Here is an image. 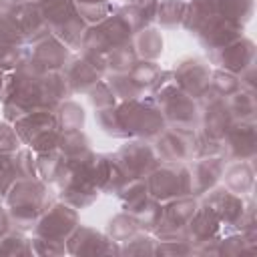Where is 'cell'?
Returning <instances> with one entry per match:
<instances>
[{
	"mask_svg": "<svg viewBox=\"0 0 257 257\" xmlns=\"http://www.w3.org/2000/svg\"><path fill=\"white\" fill-rule=\"evenodd\" d=\"M139 30H141V22H139L137 4L112 6L110 12L100 22L88 26L80 50L106 56V52L112 50L114 46L133 42Z\"/></svg>",
	"mask_w": 257,
	"mask_h": 257,
	"instance_id": "1",
	"label": "cell"
},
{
	"mask_svg": "<svg viewBox=\"0 0 257 257\" xmlns=\"http://www.w3.org/2000/svg\"><path fill=\"white\" fill-rule=\"evenodd\" d=\"M4 201L10 229L30 231L34 229L40 215L54 203V195L50 191V185H46L38 177H32L16 181L6 193Z\"/></svg>",
	"mask_w": 257,
	"mask_h": 257,
	"instance_id": "2",
	"label": "cell"
},
{
	"mask_svg": "<svg viewBox=\"0 0 257 257\" xmlns=\"http://www.w3.org/2000/svg\"><path fill=\"white\" fill-rule=\"evenodd\" d=\"M151 94L157 100L167 126L187 128V131H193L199 126V116H201L199 100L175 84L171 70L161 72L159 80L151 88Z\"/></svg>",
	"mask_w": 257,
	"mask_h": 257,
	"instance_id": "3",
	"label": "cell"
},
{
	"mask_svg": "<svg viewBox=\"0 0 257 257\" xmlns=\"http://www.w3.org/2000/svg\"><path fill=\"white\" fill-rule=\"evenodd\" d=\"M94 153H84L78 157L64 159L62 173L56 181L58 185V199L68 203L74 209L90 207L96 197L100 195L90 179V165H92Z\"/></svg>",
	"mask_w": 257,
	"mask_h": 257,
	"instance_id": "4",
	"label": "cell"
},
{
	"mask_svg": "<svg viewBox=\"0 0 257 257\" xmlns=\"http://www.w3.org/2000/svg\"><path fill=\"white\" fill-rule=\"evenodd\" d=\"M116 116L126 139L135 137V139L153 141L167 126L165 116L153 94L151 96L141 94L128 100H120L116 104Z\"/></svg>",
	"mask_w": 257,
	"mask_h": 257,
	"instance_id": "5",
	"label": "cell"
},
{
	"mask_svg": "<svg viewBox=\"0 0 257 257\" xmlns=\"http://www.w3.org/2000/svg\"><path fill=\"white\" fill-rule=\"evenodd\" d=\"M46 28L56 34L70 50H80L88 24L80 18L72 0H36Z\"/></svg>",
	"mask_w": 257,
	"mask_h": 257,
	"instance_id": "6",
	"label": "cell"
},
{
	"mask_svg": "<svg viewBox=\"0 0 257 257\" xmlns=\"http://www.w3.org/2000/svg\"><path fill=\"white\" fill-rule=\"evenodd\" d=\"M12 124L22 145L32 149L34 153L54 149L62 133L58 126L56 108H30L20 118H16Z\"/></svg>",
	"mask_w": 257,
	"mask_h": 257,
	"instance_id": "7",
	"label": "cell"
},
{
	"mask_svg": "<svg viewBox=\"0 0 257 257\" xmlns=\"http://www.w3.org/2000/svg\"><path fill=\"white\" fill-rule=\"evenodd\" d=\"M145 183H147L149 195L159 203L193 195L187 163H159L145 177Z\"/></svg>",
	"mask_w": 257,
	"mask_h": 257,
	"instance_id": "8",
	"label": "cell"
},
{
	"mask_svg": "<svg viewBox=\"0 0 257 257\" xmlns=\"http://www.w3.org/2000/svg\"><path fill=\"white\" fill-rule=\"evenodd\" d=\"M118 199H120L122 211L131 213L137 219L141 231L153 233V229L157 225V219L161 215V205L163 203H159L157 199H153L149 195L145 179L126 181V185L118 191Z\"/></svg>",
	"mask_w": 257,
	"mask_h": 257,
	"instance_id": "9",
	"label": "cell"
},
{
	"mask_svg": "<svg viewBox=\"0 0 257 257\" xmlns=\"http://www.w3.org/2000/svg\"><path fill=\"white\" fill-rule=\"evenodd\" d=\"M203 197V203L217 215L223 229H241L247 213L253 209V201H245L243 195H237L227 187H213Z\"/></svg>",
	"mask_w": 257,
	"mask_h": 257,
	"instance_id": "10",
	"label": "cell"
},
{
	"mask_svg": "<svg viewBox=\"0 0 257 257\" xmlns=\"http://www.w3.org/2000/svg\"><path fill=\"white\" fill-rule=\"evenodd\" d=\"M72 94L80 92V94H88L106 74V60L104 56L92 54V52H84L78 50L76 56H70V60L66 62V66L62 68Z\"/></svg>",
	"mask_w": 257,
	"mask_h": 257,
	"instance_id": "11",
	"label": "cell"
},
{
	"mask_svg": "<svg viewBox=\"0 0 257 257\" xmlns=\"http://www.w3.org/2000/svg\"><path fill=\"white\" fill-rule=\"evenodd\" d=\"M114 157L128 181L145 179L161 163V159L155 151V145L147 139H135V137L126 139V143L118 147Z\"/></svg>",
	"mask_w": 257,
	"mask_h": 257,
	"instance_id": "12",
	"label": "cell"
},
{
	"mask_svg": "<svg viewBox=\"0 0 257 257\" xmlns=\"http://www.w3.org/2000/svg\"><path fill=\"white\" fill-rule=\"evenodd\" d=\"M199 207L197 197H177L161 205V215L157 219V225L153 229V235L157 239H175V237H187V223L195 209Z\"/></svg>",
	"mask_w": 257,
	"mask_h": 257,
	"instance_id": "13",
	"label": "cell"
},
{
	"mask_svg": "<svg viewBox=\"0 0 257 257\" xmlns=\"http://www.w3.org/2000/svg\"><path fill=\"white\" fill-rule=\"evenodd\" d=\"M78 209L70 207L64 201H54L36 221L32 233L42 239H52L66 243V239L72 235V231L78 227Z\"/></svg>",
	"mask_w": 257,
	"mask_h": 257,
	"instance_id": "14",
	"label": "cell"
},
{
	"mask_svg": "<svg viewBox=\"0 0 257 257\" xmlns=\"http://www.w3.org/2000/svg\"><path fill=\"white\" fill-rule=\"evenodd\" d=\"M221 155L227 163L253 161L257 155V122L233 120L229 131L221 139Z\"/></svg>",
	"mask_w": 257,
	"mask_h": 257,
	"instance_id": "15",
	"label": "cell"
},
{
	"mask_svg": "<svg viewBox=\"0 0 257 257\" xmlns=\"http://www.w3.org/2000/svg\"><path fill=\"white\" fill-rule=\"evenodd\" d=\"M211 72H213V68H211L209 60H205L201 56H185V58L177 60L175 66L171 68V76H173L175 84L197 100L207 92Z\"/></svg>",
	"mask_w": 257,
	"mask_h": 257,
	"instance_id": "16",
	"label": "cell"
},
{
	"mask_svg": "<svg viewBox=\"0 0 257 257\" xmlns=\"http://www.w3.org/2000/svg\"><path fill=\"white\" fill-rule=\"evenodd\" d=\"M153 145L161 163H189L195 159V128L165 126L153 139Z\"/></svg>",
	"mask_w": 257,
	"mask_h": 257,
	"instance_id": "17",
	"label": "cell"
},
{
	"mask_svg": "<svg viewBox=\"0 0 257 257\" xmlns=\"http://www.w3.org/2000/svg\"><path fill=\"white\" fill-rule=\"evenodd\" d=\"M28 56L46 70H62L70 60V48L50 30H44L28 40Z\"/></svg>",
	"mask_w": 257,
	"mask_h": 257,
	"instance_id": "18",
	"label": "cell"
},
{
	"mask_svg": "<svg viewBox=\"0 0 257 257\" xmlns=\"http://www.w3.org/2000/svg\"><path fill=\"white\" fill-rule=\"evenodd\" d=\"M207 60L209 64H215L217 68L239 76L241 72H245L249 66L255 64V42L247 36H239L233 42L225 44L223 48L209 52Z\"/></svg>",
	"mask_w": 257,
	"mask_h": 257,
	"instance_id": "19",
	"label": "cell"
},
{
	"mask_svg": "<svg viewBox=\"0 0 257 257\" xmlns=\"http://www.w3.org/2000/svg\"><path fill=\"white\" fill-rule=\"evenodd\" d=\"M199 106H201V116H199L197 128L203 131L207 137L221 141L225 137V133L229 131L231 122L235 120L227 106V100L207 90L199 98Z\"/></svg>",
	"mask_w": 257,
	"mask_h": 257,
	"instance_id": "20",
	"label": "cell"
},
{
	"mask_svg": "<svg viewBox=\"0 0 257 257\" xmlns=\"http://www.w3.org/2000/svg\"><path fill=\"white\" fill-rule=\"evenodd\" d=\"M66 253L70 255H120V245L106 233L88 225H80L66 239Z\"/></svg>",
	"mask_w": 257,
	"mask_h": 257,
	"instance_id": "21",
	"label": "cell"
},
{
	"mask_svg": "<svg viewBox=\"0 0 257 257\" xmlns=\"http://www.w3.org/2000/svg\"><path fill=\"white\" fill-rule=\"evenodd\" d=\"M189 175H191V193L193 197H203L209 193L217 183L223 179L227 161L223 155H213V157H197L187 163Z\"/></svg>",
	"mask_w": 257,
	"mask_h": 257,
	"instance_id": "22",
	"label": "cell"
},
{
	"mask_svg": "<svg viewBox=\"0 0 257 257\" xmlns=\"http://www.w3.org/2000/svg\"><path fill=\"white\" fill-rule=\"evenodd\" d=\"M90 179L98 193L104 195H118V191L126 185V175L122 173L114 153H94L90 165Z\"/></svg>",
	"mask_w": 257,
	"mask_h": 257,
	"instance_id": "23",
	"label": "cell"
},
{
	"mask_svg": "<svg viewBox=\"0 0 257 257\" xmlns=\"http://www.w3.org/2000/svg\"><path fill=\"white\" fill-rule=\"evenodd\" d=\"M239 36H243V26L223 18L221 14H215L197 34V38H199L201 46L207 50V54L223 48L225 44L233 42Z\"/></svg>",
	"mask_w": 257,
	"mask_h": 257,
	"instance_id": "24",
	"label": "cell"
},
{
	"mask_svg": "<svg viewBox=\"0 0 257 257\" xmlns=\"http://www.w3.org/2000/svg\"><path fill=\"white\" fill-rule=\"evenodd\" d=\"M221 231H223V225L217 219V215L205 203H199V207L195 209V213L187 223V239L195 245V251L199 245L217 239Z\"/></svg>",
	"mask_w": 257,
	"mask_h": 257,
	"instance_id": "25",
	"label": "cell"
},
{
	"mask_svg": "<svg viewBox=\"0 0 257 257\" xmlns=\"http://www.w3.org/2000/svg\"><path fill=\"white\" fill-rule=\"evenodd\" d=\"M217 14V0H185V18L183 28L197 36L199 30Z\"/></svg>",
	"mask_w": 257,
	"mask_h": 257,
	"instance_id": "26",
	"label": "cell"
},
{
	"mask_svg": "<svg viewBox=\"0 0 257 257\" xmlns=\"http://www.w3.org/2000/svg\"><path fill=\"white\" fill-rule=\"evenodd\" d=\"M225 187L237 195H247L253 191L255 185V171L251 161H235L229 167H225L223 173Z\"/></svg>",
	"mask_w": 257,
	"mask_h": 257,
	"instance_id": "27",
	"label": "cell"
},
{
	"mask_svg": "<svg viewBox=\"0 0 257 257\" xmlns=\"http://www.w3.org/2000/svg\"><path fill=\"white\" fill-rule=\"evenodd\" d=\"M133 46L141 60H157L163 52V34L155 26L141 28L133 38Z\"/></svg>",
	"mask_w": 257,
	"mask_h": 257,
	"instance_id": "28",
	"label": "cell"
},
{
	"mask_svg": "<svg viewBox=\"0 0 257 257\" xmlns=\"http://www.w3.org/2000/svg\"><path fill=\"white\" fill-rule=\"evenodd\" d=\"M225 100H227V106H229L235 120H255V114H257L255 90H249V88L241 86L237 92H233Z\"/></svg>",
	"mask_w": 257,
	"mask_h": 257,
	"instance_id": "29",
	"label": "cell"
},
{
	"mask_svg": "<svg viewBox=\"0 0 257 257\" xmlns=\"http://www.w3.org/2000/svg\"><path fill=\"white\" fill-rule=\"evenodd\" d=\"M62 167H64V159L56 147L50 151L36 153V173H38V179H42L46 185H52L58 181Z\"/></svg>",
	"mask_w": 257,
	"mask_h": 257,
	"instance_id": "30",
	"label": "cell"
},
{
	"mask_svg": "<svg viewBox=\"0 0 257 257\" xmlns=\"http://www.w3.org/2000/svg\"><path fill=\"white\" fill-rule=\"evenodd\" d=\"M185 18V0H159L155 24L161 30H175L183 24Z\"/></svg>",
	"mask_w": 257,
	"mask_h": 257,
	"instance_id": "31",
	"label": "cell"
},
{
	"mask_svg": "<svg viewBox=\"0 0 257 257\" xmlns=\"http://www.w3.org/2000/svg\"><path fill=\"white\" fill-rule=\"evenodd\" d=\"M255 10V0H217V14L245 26Z\"/></svg>",
	"mask_w": 257,
	"mask_h": 257,
	"instance_id": "32",
	"label": "cell"
},
{
	"mask_svg": "<svg viewBox=\"0 0 257 257\" xmlns=\"http://www.w3.org/2000/svg\"><path fill=\"white\" fill-rule=\"evenodd\" d=\"M104 60H106V72H128L137 64L139 56H137L133 42H126V44H120L108 50Z\"/></svg>",
	"mask_w": 257,
	"mask_h": 257,
	"instance_id": "33",
	"label": "cell"
},
{
	"mask_svg": "<svg viewBox=\"0 0 257 257\" xmlns=\"http://www.w3.org/2000/svg\"><path fill=\"white\" fill-rule=\"evenodd\" d=\"M163 68L157 60H137V64L128 70V76L133 78V82L143 90V92H151V88L155 86V82L159 80Z\"/></svg>",
	"mask_w": 257,
	"mask_h": 257,
	"instance_id": "34",
	"label": "cell"
},
{
	"mask_svg": "<svg viewBox=\"0 0 257 257\" xmlns=\"http://www.w3.org/2000/svg\"><path fill=\"white\" fill-rule=\"evenodd\" d=\"M139 231H141V227H139L137 219H135L131 213H126V211L114 215V217L108 221V227H106V235H108L112 241H116L118 245L124 243V241H128V239H131L133 235H137Z\"/></svg>",
	"mask_w": 257,
	"mask_h": 257,
	"instance_id": "35",
	"label": "cell"
},
{
	"mask_svg": "<svg viewBox=\"0 0 257 257\" xmlns=\"http://www.w3.org/2000/svg\"><path fill=\"white\" fill-rule=\"evenodd\" d=\"M56 118L60 131H80L84 124V110L74 100L66 98L56 106Z\"/></svg>",
	"mask_w": 257,
	"mask_h": 257,
	"instance_id": "36",
	"label": "cell"
},
{
	"mask_svg": "<svg viewBox=\"0 0 257 257\" xmlns=\"http://www.w3.org/2000/svg\"><path fill=\"white\" fill-rule=\"evenodd\" d=\"M104 80H106L108 86L112 88V92H114V96H116L118 102L145 94V92L133 82V78L128 76V72H106V74H104Z\"/></svg>",
	"mask_w": 257,
	"mask_h": 257,
	"instance_id": "37",
	"label": "cell"
},
{
	"mask_svg": "<svg viewBox=\"0 0 257 257\" xmlns=\"http://www.w3.org/2000/svg\"><path fill=\"white\" fill-rule=\"evenodd\" d=\"M239 88H241V80H239L237 74L227 72V70H221V68H217V70L211 72L209 88H207L209 92H213V94H217L221 98H227L233 92H237Z\"/></svg>",
	"mask_w": 257,
	"mask_h": 257,
	"instance_id": "38",
	"label": "cell"
},
{
	"mask_svg": "<svg viewBox=\"0 0 257 257\" xmlns=\"http://www.w3.org/2000/svg\"><path fill=\"white\" fill-rule=\"evenodd\" d=\"M72 2L76 12L88 26L100 22L112 8V0H72Z\"/></svg>",
	"mask_w": 257,
	"mask_h": 257,
	"instance_id": "39",
	"label": "cell"
},
{
	"mask_svg": "<svg viewBox=\"0 0 257 257\" xmlns=\"http://www.w3.org/2000/svg\"><path fill=\"white\" fill-rule=\"evenodd\" d=\"M120 255H157V237L147 231H139L128 241L120 243Z\"/></svg>",
	"mask_w": 257,
	"mask_h": 257,
	"instance_id": "40",
	"label": "cell"
},
{
	"mask_svg": "<svg viewBox=\"0 0 257 257\" xmlns=\"http://www.w3.org/2000/svg\"><path fill=\"white\" fill-rule=\"evenodd\" d=\"M0 255H32L30 239L24 235V231L8 229L0 237Z\"/></svg>",
	"mask_w": 257,
	"mask_h": 257,
	"instance_id": "41",
	"label": "cell"
},
{
	"mask_svg": "<svg viewBox=\"0 0 257 257\" xmlns=\"http://www.w3.org/2000/svg\"><path fill=\"white\" fill-rule=\"evenodd\" d=\"M12 169H14L16 181L38 177V173H36V153L28 147H20L16 153H12Z\"/></svg>",
	"mask_w": 257,
	"mask_h": 257,
	"instance_id": "42",
	"label": "cell"
},
{
	"mask_svg": "<svg viewBox=\"0 0 257 257\" xmlns=\"http://www.w3.org/2000/svg\"><path fill=\"white\" fill-rule=\"evenodd\" d=\"M94 120L104 135L114 137V139H126L124 131L120 128L118 116H116V104L106 106V108H94Z\"/></svg>",
	"mask_w": 257,
	"mask_h": 257,
	"instance_id": "43",
	"label": "cell"
},
{
	"mask_svg": "<svg viewBox=\"0 0 257 257\" xmlns=\"http://www.w3.org/2000/svg\"><path fill=\"white\" fill-rule=\"evenodd\" d=\"M195 245L187 237L175 239H157V255H195Z\"/></svg>",
	"mask_w": 257,
	"mask_h": 257,
	"instance_id": "44",
	"label": "cell"
},
{
	"mask_svg": "<svg viewBox=\"0 0 257 257\" xmlns=\"http://www.w3.org/2000/svg\"><path fill=\"white\" fill-rule=\"evenodd\" d=\"M88 100H90V104H92L94 108H106V106L118 104V100H116L112 88L108 86V82H106L104 78L88 92Z\"/></svg>",
	"mask_w": 257,
	"mask_h": 257,
	"instance_id": "45",
	"label": "cell"
},
{
	"mask_svg": "<svg viewBox=\"0 0 257 257\" xmlns=\"http://www.w3.org/2000/svg\"><path fill=\"white\" fill-rule=\"evenodd\" d=\"M32 245V255H40V257H54V255H64L66 253V243L60 241H52V239H42V237H32L30 239Z\"/></svg>",
	"mask_w": 257,
	"mask_h": 257,
	"instance_id": "46",
	"label": "cell"
},
{
	"mask_svg": "<svg viewBox=\"0 0 257 257\" xmlns=\"http://www.w3.org/2000/svg\"><path fill=\"white\" fill-rule=\"evenodd\" d=\"M22 147V141L14 128L12 122L8 120H2L0 122V153H16L18 149Z\"/></svg>",
	"mask_w": 257,
	"mask_h": 257,
	"instance_id": "47",
	"label": "cell"
},
{
	"mask_svg": "<svg viewBox=\"0 0 257 257\" xmlns=\"http://www.w3.org/2000/svg\"><path fill=\"white\" fill-rule=\"evenodd\" d=\"M221 155V141L207 137L203 131L195 128V159L197 157H213Z\"/></svg>",
	"mask_w": 257,
	"mask_h": 257,
	"instance_id": "48",
	"label": "cell"
},
{
	"mask_svg": "<svg viewBox=\"0 0 257 257\" xmlns=\"http://www.w3.org/2000/svg\"><path fill=\"white\" fill-rule=\"evenodd\" d=\"M157 6H159V0H143L141 4H137V12H139L141 28H147V26H153V24H155V18H157Z\"/></svg>",
	"mask_w": 257,
	"mask_h": 257,
	"instance_id": "49",
	"label": "cell"
},
{
	"mask_svg": "<svg viewBox=\"0 0 257 257\" xmlns=\"http://www.w3.org/2000/svg\"><path fill=\"white\" fill-rule=\"evenodd\" d=\"M10 229V219H8V213H6V209H2L0 207V237L6 233Z\"/></svg>",
	"mask_w": 257,
	"mask_h": 257,
	"instance_id": "50",
	"label": "cell"
},
{
	"mask_svg": "<svg viewBox=\"0 0 257 257\" xmlns=\"http://www.w3.org/2000/svg\"><path fill=\"white\" fill-rule=\"evenodd\" d=\"M4 82H6V70L0 68V94H2V88H4Z\"/></svg>",
	"mask_w": 257,
	"mask_h": 257,
	"instance_id": "51",
	"label": "cell"
},
{
	"mask_svg": "<svg viewBox=\"0 0 257 257\" xmlns=\"http://www.w3.org/2000/svg\"><path fill=\"white\" fill-rule=\"evenodd\" d=\"M143 0H124V4H141Z\"/></svg>",
	"mask_w": 257,
	"mask_h": 257,
	"instance_id": "52",
	"label": "cell"
},
{
	"mask_svg": "<svg viewBox=\"0 0 257 257\" xmlns=\"http://www.w3.org/2000/svg\"><path fill=\"white\" fill-rule=\"evenodd\" d=\"M0 207H2V199H0Z\"/></svg>",
	"mask_w": 257,
	"mask_h": 257,
	"instance_id": "53",
	"label": "cell"
}]
</instances>
